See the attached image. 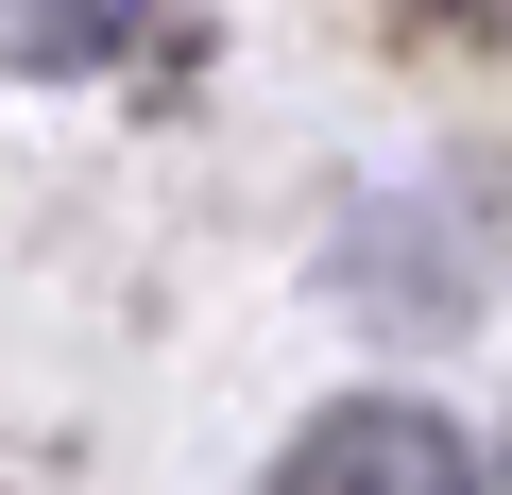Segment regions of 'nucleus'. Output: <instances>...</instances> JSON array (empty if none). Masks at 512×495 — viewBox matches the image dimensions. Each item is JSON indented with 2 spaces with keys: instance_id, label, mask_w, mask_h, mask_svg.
Segmentation results:
<instances>
[{
  "instance_id": "1",
  "label": "nucleus",
  "mask_w": 512,
  "mask_h": 495,
  "mask_svg": "<svg viewBox=\"0 0 512 495\" xmlns=\"http://www.w3.org/2000/svg\"><path fill=\"white\" fill-rule=\"evenodd\" d=\"M274 495H478V444L427 410V393H342L291 427Z\"/></svg>"
},
{
  "instance_id": "2",
  "label": "nucleus",
  "mask_w": 512,
  "mask_h": 495,
  "mask_svg": "<svg viewBox=\"0 0 512 495\" xmlns=\"http://www.w3.org/2000/svg\"><path fill=\"white\" fill-rule=\"evenodd\" d=\"M154 18H188V0H0V69L52 86V69H120Z\"/></svg>"
},
{
  "instance_id": "3",
  "label": "nucleus",
  "mask_w": 512,
  "mask_h": 495,
  "mask_svg": "<svg viewBox=\"0 0 512 495\" xmlns=\"http://www.w3.org/2000/svg\"><path fill=\"white\" fill-rule=\"evenodd\" d=\"M427 18H478V0H427Z\"/></svg>"
}]
</instances>
